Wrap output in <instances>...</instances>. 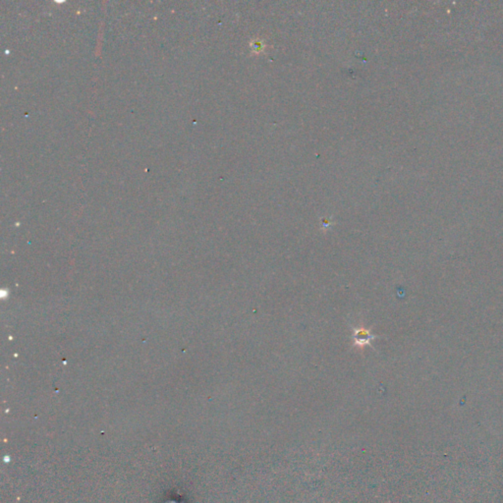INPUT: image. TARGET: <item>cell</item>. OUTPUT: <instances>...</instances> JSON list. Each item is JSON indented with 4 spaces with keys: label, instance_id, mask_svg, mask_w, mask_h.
Listing matches in <instances>:
<instances>
[{
    "label": "cell",
    "instance_id": "cell-1",
    "mask_svg": "<svg viewBox=\"0 0 503 503\" xmlns=\"http://www.w3.org/2000/svg\"><path fill=\"white\" fill-rule=\"evenodd\" d=\"M377 336L372 334L370 330L366 328H356L353 332V340L354 344L358 346H364L367 344H371V341L376 339Z\"/></svg>",
    "mask_w": 503,
    "mask_h": 503
}]
</instances>
